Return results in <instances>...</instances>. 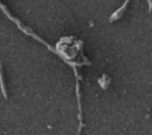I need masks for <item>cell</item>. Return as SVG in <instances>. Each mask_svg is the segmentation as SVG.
<instances>
[{
    "label": "cell",
    "instance_id": "6da1fadb",
    "mask_svg": "<svg viewBox=\"0 0 152 135\" xmlns=\"http://www.w3.org/2000/svg\"><path fill=\"white\" fill-rule=\"evenodd\" d=\"M76 95H77V103H78V121H80L78 133H80L81 128H82V105H81V94H80V84H78V82H76Z\"/></svg>",
    "mask_w": 152,
    "mask_h": 135
},
{
    "label": "cell",
    "instance_id": "7a4b0ae2",
    "mask_svg": "<svg viewBox=\"0 0 152 135\" xmlns=\"http://www.w3.org/2000/svg\"><path fill=\"white\" fill-rule=\"evenodd\" d=\"M128 2H129V0H125V2H124V5L120 7V8H118L113 14H112V17L109 18V21H114V20H116V19H119L120 17H121V14H122V12L126 9V6L128 5Z\"/></svg>",
    "mask_w": 152,
    "mask_h": 135
},
{
    "label": "cell",
    "instance_id": "3957f363",
    "mask_svg": "<svg viewBox=\"0 0 152 135\" xmlns=\"http://www.w3.org/2000/svg\"><path fill=\"white\" fill-rule=\"evenodd\" d=\"M0 86H1V91L4 97L7 99V91H6V86H5V82H4V75H2V69H1V63H0Z\"/></svg>",
    "mask_w": 152,
    "mask_h": 135
},
{
    "label": "cell",
    "instance_id": "277c9868",
    "mask_svg": "<svg viewBox=\"0 0 152 135\" xmlns=\"http://www.w3.org/2000/svg\"><path fill=\"white\" fill-rule=\"evenodd\" d=\"M147 4H148V8H150V11H151V8H152V4H151V0H147Z\"/></svg>",
    "mask_w": 152,
    "mask_h": 135
}]
</instances>
